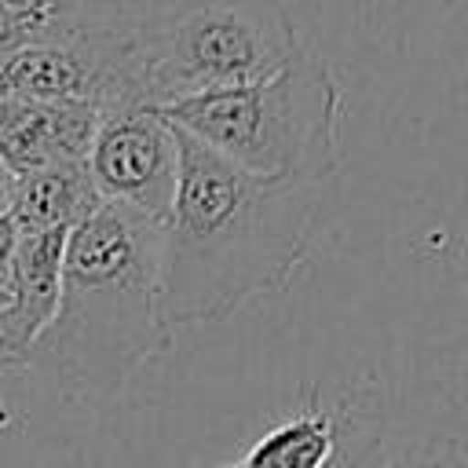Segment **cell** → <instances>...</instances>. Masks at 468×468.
I'll list each match as a JSON object with an SVG mask.
<instances>
[{
  "instance_id": "6da1fadb",
  "label": "cell",
  "mask_w": 468,
  "mask_h": 468,
  "mask_svg": "<svg viewBox=\"0 0 468 468\" xmlns=\"http://www.w3.org/2000/svg\"><path fill=\"white\" fill-rule=\"evenodd\" d=\"M176 146L179 179L161 223V318L172 333L223 322L282 289L311 249L329 190L314 179L252 176L183 128Z\"/></svg>"
},
{
  "instance_id": "7a4b0ae2",
  "label": "cell",
  "mask_w": 468,
  "mask_h": 468,
  "mask_svg": "<svg viewBox=\"0 0 468 468\" xmlns=\"http://www.w3.org/2000/svg\"><path fill=\"white\" fill-rule=\"evenodd\" d=\"M168 344L161 223L102 201L66 234L55 314L37 336L29 366L48 369L69 406L106 410Z\"/></svg>"
},
{
  "instance_id": "3957f363",
  "label": "cell",
  "mask_w": 468,
  "mask_h": 468,
  "mask_svg": "<svg viewBox=\"0 0 468 468\" xmlns=\"http://www.w3.org/2000/svg\"><path fill=\"white\" fill-rule=\"evenodd\" d=\"M340 80L307 44L263 80L179 99L157 113L252 176L329 183L340 161Z\"/></svg>"
},
{
  "instance_id": "277c9868",
  "label": "cell",
  "mask_w": 468,
  "mask_h": 468,
  "mask_svg": "<svg viewBox=\"0 0 468 468\" xmlns=\"http://www.w3.org/2000/svg\"><path fill=\"white\" fill-rule=\"evenodd\" d=\"M300 44L289 0H194L135 37L143 102L161 110L263 80Z\"/></svg>"
},
{
  "instance_id": "5b68a950",
  "label": "cell",
  "mask_w": 468,
  "mask_h": 468,
  "mask_svg": "<svg viewBox=\"0 0 468 468\" xmlns=\"http://www.w3.org/2000/svg\"><path fill=\"white\" fill-rule=\"evenodd\" d=\"M0 99L88 102L99 113L146 106L135 37L102 29H58L0 51Z\"/></svg>"
},
{
  "instance_id": "8992f818",
  "label": "cell",
  "mask_w": 468,
  "mask_h": 468,
  "mask_svg": "<svg viewBox=\"0 0 468 468\" xmlns=\"http://www.w3.org/2000/svg\"><path fill=\"white\" fill-rule=\"evenodd\" d=\"M84 165L99 201L165 223L179 179V146L176 128L154 106L102 113Z\"/></svg>"
},
{
  "instance_id": "52a82bcc",
  "label": "cell",
  "mask_w": 468,
  "mask_h": 468,
  "mask_svg": "<svg viewBox=\"0 0 468 468\" xmlns=\"http://www.w3.org/2000/svg\"><path fill=\"white\" fill-rule=\"evenodd\" d=\"M102 113L88 102L0 99V161L15 172H37L62 161H84Z\"/></svg>"
},
{
  "instance_id": "ba28073f",
  "label": "cell",
  "mask_w": 468,
  "mask_h": 468,
  "mask_svg": "<svg viewBox=\"0 0 468 468\" xmlns=\"http://www.w3.org/2000/svg\"><path fill=\"white\" fill-rule=\"evenodd\" d=\"M380 468H468V388L431 384L402 413H388Z\"/></svg>"
},
{
  "instance_id": "9c48e42d",
  "label": "cell",
  "mask_w": 468,
  "mask_h": 468,
  "mask_svg": "<svg viewBox=\"0 0 468 468\" xmlns=\"http://www.w3.org/2000/svg\"><path fill=\"white\" fill-rule=\"evenodd\" d=\"M340 442V402L303 395L300 406L271 424L238 461L219 468H325Z\"/></svg>"
},
{
  "instance_id": "30bf717a",
  "label": "cell",
  "mask_w": 468,
  "mask_h": 468,
  "mask_svg": "<svg viewBox=\"0 0 468 468\" xmlns=\"http://www.w3.org/2000/svg\"><path fill=\"white\" fill-rule=\"evenodd\" d=\"M95 205L102 201L88 179V165L62 161V165H48V168L18 176L7 216L18 238H29V234H48V230H73Z\"/></svg>"
},
{
  "instance_id": "8fae6325",
  "label": "cell",
  "mask_w": 468,
  "mask_h": 468,
  "mask_svg": "<svg viewBox=\"0 0 468 468\" xmlns=\"http://www.w3.org/2000/svg\"><path fill=\"white\" fill-rule=\"evenodd\" d=\"M194 0H62V29H102L139 37Z\"/></svg>"
},
{
  "instance_id": "7c38bea8",
  "label": "cell",
  "mask_w": 468,
  "mask_h": 468,
  "mask_svg": "<svg viewBox=\"0 0 468 468\" xmlns=\"http://www.w3.org/2000/svg\"><path fill=\"white\" fill-rule=\"evenodd\" d=\"M62 29V0H0V44L18 48Z\"/></svg>"
},
{
  "instance_id": "4fadbf2b",
  "label": "cell",
  "mask_w": 468,
  "mask_h": 468,
  "mask_svg": "<svg viewBox=\"0 0 468 468\" xmlns=\"http://www.w3.org/2000/svg\"><path fill=\"white\" fill-rule=\"evenodd\" d=\"M15 249H18V230L11 216H0V289L11 292V274H15Z\"/></svg>"
},
{
  "instance_id": "5bb4252c",
  "label": "cell",
  "mask_w": 468,
  "mask_h": 468,
  "mask_svg": "<svg viewBox=\"0 0 468 468\" xmlns=\"http://www.w3.org/2000/svg\"><path fill=\"white\" fill-rule=\"evenodd\" d=\"M15 172L0 161V216H7V208H11V197H15Z\"/></svg>"
},
{
  "instance_id": "9a60e30c",
  "label": "cell",
  "mask_w": 468,
  "mask_h": 468,
  "mask_svg": "<svg viewBox=\"0 0 468 468\" xmlns=\"http://www.w3.org/2000/svg\"><path fill=\"white\" fill-rule=\"evenodd\" d=\"M0 51H4V44H0Z\"/></svg>"
}]
</instances>
